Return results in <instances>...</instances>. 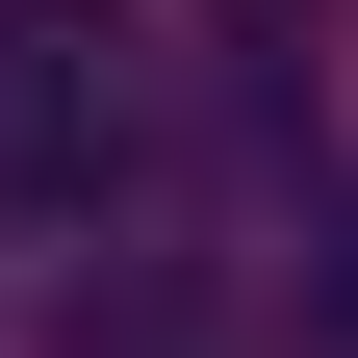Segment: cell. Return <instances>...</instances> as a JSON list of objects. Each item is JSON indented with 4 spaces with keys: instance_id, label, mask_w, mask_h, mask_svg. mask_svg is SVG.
Segmentation results:
<instances>
[{
    "instance_id": "1",
    "label": "cell",
    "mask_w": 358,
    "mask_h": 358,
    "mask_svg": "<svg viewBox=\"0 0 358 358\" xmlns=\"http://www.w3.org/2000/svg\"><path fill=\"white\" fill-rule=\"evenodd\" d=\"M154 154V52L103 0H0V205H103Z\"/></svg>"
},
{
    "instance_id": "2",
    "label": "cell",
    "mask_w": 358,
    "mask_h": 358,
    "mask_svg": "<svg viewBox=\"0 0 358 358\" xmlns=\"http://www.w3.org/2000/svg\"><path fill=\"white\" fill-rule=\"evenodd\" d=\"M231 26H307V0H231Z\"/></svg>"
}]
</instances>
